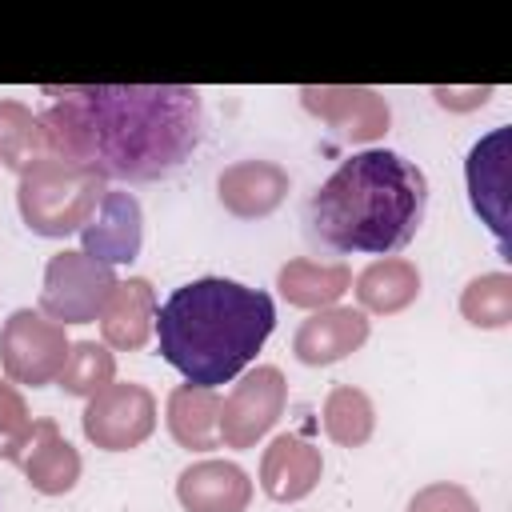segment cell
I'll list each match as a JSON object with an SVG mask.
<instances>
[{
	"instance_id": "obj_4",
	"label": "cell",
	"mask_w": 512,
	"mask_h": 512,
	"mask_svg": "<svg viewBox=\"0 0 512 512\" xmlns=\"http://www.w3.org/2000/svg\"><path fill=\"white\" fill-rule=\"evenodd\" d=\"M104 192L108 188L100 172L68 164L60 156H40L20 172L16 204L36 236H68L92 220Z\"/></svg>"
},
{
	"instance_id": "obj_9",
	"label": "cell",
	"mask_w": 512,
	"mask_h": 512,
	"mask_svg": "<svg viewBox=\"0 0 512 512\" xmlns=\"http://www.w3.org/2000/svg\"><path fill=\"white\" fill-rule=\"evenodd\" d=\"M508 128H492L484 140L472 144L464 176L476 216L492 228L500 252H508Z\"/></svg>"
},
{
	"instance_id": "obj_7",
	"label": "cell",
	"mask_w": 512,
	"mask_h": 512,
	"mask_svg": "<svg viewBox=\"0 0 512 512\" xmlns=\"http://www.w3.org/2000/svg\"><path fill=\"white\" fill-rule=\"evenodd\" d=\"M84 436L104 452H128L140 448L156 428V396L144 384H108L96 396H88V408L80 416Z\"/></svg>"
},
{
	"instance_id": "obj_19",
	"label": "cell",
	"mask_w": 512,
	"mask_h": 512,
	"mask_svg": "<svg viewBox=\"0 0 512 512\" xmlns=\"http://www.w3.org/2000/svg\"><path fill=\"white\" fill-rule=\"evenodd\" d=\"M416 296H420V272H416V264L404 260V256L372 260V264L356 276V300H360L364 312L392 316V312H404Z\"/></svg>"
},
{
	"instance_id": "obj_12",
	"label": "cell",
	"mask_w": 512,
	"mask_h": 512,
	"mask_svg": "<svg viewBox=\"0 0 512 512\" xmlns=\"http://www.w3.org/2000/svg\"><path fill=\"white\" fill-rule=\"evenodd\" d=\"M288 172L276 164V160H240V164H228L216 180V192H220V204L240 216V220H260L268 212H276L288 196Z\"/></svg>"
},
{
	"instance_id": "obj_24",
	"label": "cell",
	"mask_w": 512,
	"mask_h": 512,
	"mask_svg": "<svg viewBox=\"0 0 512 512\" xmlns=\"http://www.w3.org/2000/svg\"><path fill=\"white\" fill-rule=\"evenodd\" d=\"M112 376H116L112 352L104 344H96V340H80V344L68 348V360H64L56 380H60V388L68 396H96L100 388L112 384Z\"/></svg>"
},
{
	"instance_id": "obj_2",
	"label": "cell",
	"mask_w": 512,
	"mask_h": 512,
	"mask_svg": "<svg viewBox=\"0 0 512 512\" xmlns=\"http://www.w3.org/2000/svg\"><path fill=\"white\" fill-rule=\"evenodd\" d=\"M428 180L388 148L348 156L308 200V232L328 252L392 256L412 244L424 224Z\"/></svg>"
},
{
	"instance_id": "obj_15",
	"label": "cell",
	"mask_w": 512,
	"mask_h": 512,
	"mask_svg": "<svg viewBox=\"0 0 512 512\" xmlns=\"http://www.w3.org/2000/svg\"><path fill=\"white\" fill-rule=\"evenodd\" d=\"M320 448H312L304 436H276L268 448H264V460H260V488L280 500V504H292V500H304L316 484H320Z\"/></svg>"
},
{
	"instance_id": "obj_25",
	"label": "cell",
	"mask_w": 512,
	"mask_h": 512,
	"mask_svg": "<svg viewBox=\"0 0 512 512\" xmlns=\"http://www.w3.org/2000/svg\"><path fill=\"white\" fill-rule=\"evenodd\" d=\"M32 416H28V404L24 396L0 380V460H20L24 448L32 444Z\"/></svg>"
},
{
	"instance_id": "obj_10",
	"label": "cell",
	"mask_w": 512,
	"mask_h": 512,
	"mask_svg": "<svg viewBox=\"0 0 512 512\" xmlns=\"http://www.w3.org/2000/svg\"><path fill=\"white\" fill-rule=\"evenodd\" d=\"M84 236V256L100 260V264H128L140 256V240H144V212L140 200L132 192L108 188L92 212V220L80 228Z\"/></svg>"
},
{
	"instance_id": "obj_26",
	"label": "cell",
	"mask_w": 512,
	"mask_h": 512,
	"mask_svg": "<svg viewBox=\"0 0 512 512\" xmlns=\"http://www.w3.org/2000/svg\"><path fill=\"white\" fill-rule=\"evenodd\" d=\"M408 512H480V504L472 500L468 488L440 480V484L420 488V492L408 500Z\"/></svg>"
},
{
	"instance_id": "obj_11",
	"label": "cell",
	"mask_w": 512,
	"mask_h": 512,
	"mask_svg": "<svg viewBox=\"0 0 512 512\" xmlns=\"http://www.w3.org/2000/svg\"><path fill=\"white\" fill-rule=\"evenodd\" d=\"M300 104L348 140H376L388 128V104L372 88H304Z\"/></svg>"
},
{
	"instance_id": "obj_6",
	"label": "cell",
	"mask_w": 512,
	"mask_h": 512,
	"mask_svg": "<svg viewBox=\"0 0 512 512\" xmlns=\"http://www.w3.org/2000/svg\"><path fill=\"white\" fill-rule=\"evenodd\" d=\"M68 348L72 344L64 328L32 308L12 312L0 328V364L12 384H28V388L52 384L68 360Z\"/></svg>"
},
{
	"instance_id": "obj_23",
	"label": "cell",
	"mask_w": 512,
	"mask_h": 512,
	"mask_svg": "<svg viewBox=\"0 0 512 512\" xmlns=\"http://www.w3.org/2000/svg\"><path fill=\"white\" fill-rule=\"evenodd\" d=\"M460 312L476 328H508L512 324V276L484 272L460 292Z\"/></svg>"
},
{
	"instance_id": "obj_5",
	"label": "cell",
	"mask_w": 512,
	"mask_h": 512,
	"mask_svg": "<svg viewBox=\"0 0 512 512\" xmlns=\"http://www.w3.org/2000/svg\"><path fill=\"white\" fill-rule=\"evenodd\" d=\"M116 272L84 252H56L44 268V288H40V312L48 320L64 324H92L104 316L112 292H116Z\"/></svg>"
},
{
	"instance_id": "obj_14",
	"label": "cell",
	"mask_w": 512,
	"mask_h": 512,
	"mask_svg": "<svg viewBox=\"0 0 512 512\" xmlns=\"http://www.w3.org/2000/svg\"><path fill=\"white\" fill-rule=\"evenodd\" d=\"M368 340V316L360 308H320L312 312L300 328H296V340H292V352L300 364H336L344 360L348 352H356L360 344Z\"/></svg>"
},
{
	"instance_id": "obj_21",
	"label": "cell",
	"mask_w": 512,
	"mask_h": 512,
	"mask_svg": "<svg viewBox=\"0 0 512 512\" xmlns=\"http://www.w3.org/2000/svg\"><path fill=\"white\" fill-rule=\"evenodd\" d=\"M40 156H48L40 116L20 100H0V164L12 172H24Z\"/></svg>"
},
{
	"instance_id": "obj_13",
	"label": "cell",
	"mask_w": 512,
	"mask_h": 512,
	"mask_svg": "<svg viewBox=\"0 0 512 512\" xmlns=\"http://www.w3.org/2000/svg\"><path fill=\"white\" fill-rule=\"evenodd\" d=\"M176 500L184 512H244L252 500V480L232 460H196L180 472Z\"/></svg>"
},
{
	"instance_id": "obj_20",
	"label": "cell",
	"mask_w": 512,
	"mask_h": 512,
	"mask_svg": "<svg viewBox=\"0 0 512 512\" xmlns=\"http://www.w3.org/2000/svg\"><path fill=\"white\" fill-rule=\"evenodd\" d=\"M276 288L296 308H332L348 288L352 272L348 264H320V260H288L276 276Z\"/></svg>"
},
{
	"instance_id": "obj_17",
	"label": "cell",
	"mask_w": 512,
	"mask_h": 512,
	"mask_svg": "<svg viewBox=\"0 0 512 512\" xmlns=\"http://www.w3.org/2000/svg\"><path fill=\"white\" fill-rule=\"evenodd\" d=\"M20 460H24L28 484L36 492H44V496H64L80 480V452L64 440L56 420H40L32 428V444H28V452Z\"/></svg>"
},
{
	"instance_id": "obj_18",
	"label": "cell",
	"mask_w": 512,
	"mask_h": 512,
	"mask_svg": "<svg viewBox=\"0 0 512 512\" xmlns=\"http://www.w3.org/2000/svg\"><path fill=\"white\" fill-rule=\"evenodd\" d=\"M220 404H224V396L216 388H196V384L172 388V396H168L172 440L192 452L220 448Z\"/></svg>"
},
{
	"instance_id": "obj_1",
	"label": "cell",
	"mask_w": 512,
	"mask_h": 512,
	"mask_svg": "<svg viewBox=\"0 0 512 512\" xmlns=\"http://www.w3.org/2000/svg\"><path fill=\"white\" fill-rule=\"evenodd\" d=\"M40 128L48 156L92 168L104 180L172 176L204 136V104L192 84H48Z\"/></svg>"
},
{
	"instance_id": "obj_22",
	"label": "cell",
	"mask_w": 512,
	"mask_h": 512,
	"mask_svg": "<svg viewBox=\"0 0 512 512\" xmlns=\"http://www.w3.org/2000/svg\"><path fill=\"white\" fill-rule=\"evenodd\" d=\"M372 424H376V412H372V400L360 388L340 384V388L328 392V400H324V432L336 444L360 448L372 436Z\"/></svg>"
},
{
	"instance_id": "obj_3",
	"label": "cell",
	"mask_w": 512,
	"mask_h": 512,
	"mask_svg": "<svg viewBox=\"0 0 512 512\" xmlns=\"http://www.w3.org/2000/svg\"><path fill=\"white\" fill-rule=\"evenodd\" d=\"M276 328V304L268 292L200 276L180 284L152 320L160 356L196 388L236 380Z\"/></svg>"
},
{
	"instance_id": "obj_8",
	"label": "cell",
	"mask_w": 512,
	"mask_h": 512,
	"mask_svg": "<svg viewBox=\"0 0 512 512\" xmlns=\"http://www.w3.org/2000/svg\"><path fill=\"white\" fill-rule=\"evenodd\" d=\"M288 384L284 372L272 364L252 368L232 384V392L220 404V444L224 448H252L284 412Z\"/></svg>"
},
{
	"instance_id": "obj_16",
	"label": "cell",
	"mask_w": 512,
	"mask_h": 512,
	"mask_svg": "<svg viewBox=\"0 0 512 512\" xmlns=\"http://www.w3.org/2000/svg\"><path fill=\"white\" fill-rule=\"evenodd\" d=\"M152 320H156V292L144 276H132V280H120L104 316H100V332H104V344L108 348H120V352H136L148 344L152 336Z\"/></svg>"
}]
</instances>
